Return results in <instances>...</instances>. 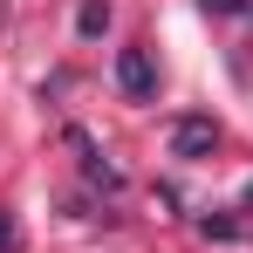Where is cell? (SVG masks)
I'll return each mask as SVG.
<instances>
[{
	"mask_svg": "<svg viewBox=\"0 0 253 253\" xmlns=\"http://www.w3.org/2000/svg\"><path fill=\"white\" fill-rule=\"evenodd\" d=\"M76 28H83V35H103V28H110V0H83Z\"/></svg>",
	"mask_w": 253,
	"mask_h": 253,
	"instance_id": "cell-3",
	"label": "cell"
},
{
	"mask_svg": "<svg viewBox=\"0 0 253 253\" xmlns=\"http://www.w3.org/2000/svg\"><path fill=\"white\" fill-rule=\"evenodd\" d=\"M206 14H253V0H199Z\"/></svg>",
	"mask_w": 253,
	"mask_h": 253,
	"instance_id": "cell-5",
	"label": "cell"
},
{
	"mask_svg": "<svg viewBox=\"0 0 253 253\" xmlns=\"http://www.w3.org/2000/svg\"><path fill=\"white\" fill-rule=\"evenodd\" d=\"M171 151H178V158H212V151H219V124H212V117H178V124H171Z\"/></svg>",
	"mask_w": 253,
	"mask_h": 253,
	"instance_id": "cell-2",
	"label": "cell"
},
{
	"mask_svg": "<svg viewBox=\"0 0 253 253\" xmlns=\"http://www.w3.org/2000/svg\"><path fill=\"white\" fill-rule=\"evenodd\" d=\"M117 89L137 96V103L158 96V62H151V48H117Z\"/></svg>",
	"mask_w": 253,
	"mask_h": 253,
	"instance_id": "cell-1",
	"label": "cell"
},
{
	"mask_svg": "<svg viewBox=\"0 0 253 253\" xmlns=\"http://www.w3.org/2000/svg\"><path fill=\"white\" fill-rule=\"evenodd\" d=\"M0 253H21V226H14L7 206H0Z\"/></svg>",
	"mask_w": 253,
	"mask_h": 253,
	"instance_id": "cell-4",
	"label": "cell"
}]
</instances>
